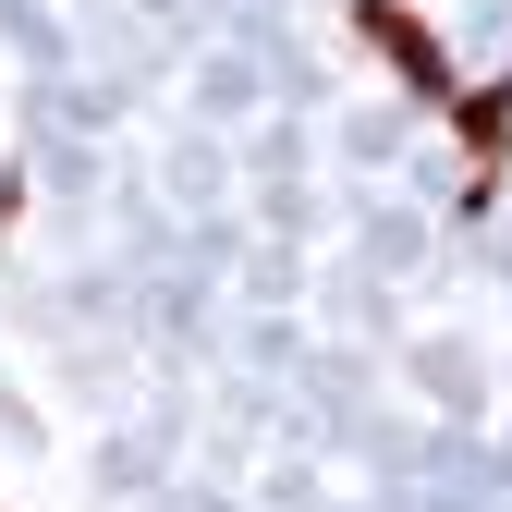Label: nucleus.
Segmentation results:
<instances>
[{
  "instance_id": "f03ea898",
  "label": "nucleus",
  "mask_w": 512,
  "mask_h": 512,
  "mask_svg": "<svg viewBox=\"0 0 512 512\" xmlns=\"http://www.w3.org/2000/svg\"><path fill=\"white\" fill-rule=\"evenodd\" d=\"M464 147H476V196L500 183V147H512V98L488 86V98H464Z\"/></svg>"
},
{
  "instance_id": "f257e3e1",
  "label": "nucleus",
  "mask_w": 512,
  "mask_h": 512,
  "mask_svg": "<svg viewBox=\"0 0 512 512\" xmlns=\"http://www.w3.org/2000/svg\"><path fill=\"white\" fill-rule=\"evenodd\" d=\"M342 25H354L378 61H391V74H403L415 98H452V49H439V37L403 13V0H342Z\"/></svg>"
}]
</instances>
